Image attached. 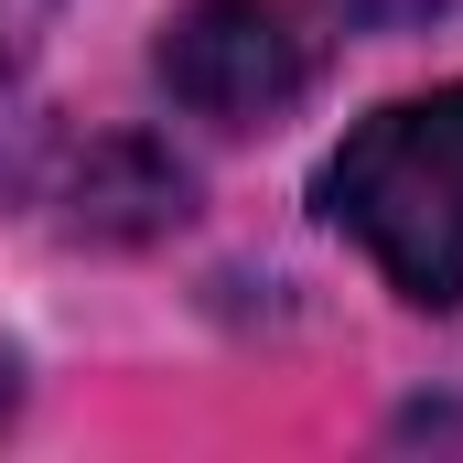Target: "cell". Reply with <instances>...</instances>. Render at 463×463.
<instances>
[{"mask_svg": "<svg viewBox=\"0 0 463 463\" xmlns=\"http://www.w3.org/2000/svg\"><path fill=\"white\" fill-rule=\"evenodd\" d=\"M324 216L388 269L399 302H463V87L399 98L324 162Z\"/></svg>", "mask_w": 463, "mask_h": 463, "instance_id": "obj_1", "label": "cell"}, {"mask_svg": "<svg viewBox=\"0 0 463 463\" xmlns=\"http://www.w3.org/2000/svg\"><path fill=\"white\" fill-rule=\"evenodd\" d=\"M162 87L216 129H269L313 87V33L280 0H184L162 33Z\"/></svg>", "mask_w": 463, "mask_h": 463, "instance_id": "obj_2", "label": "cell"}, {"mask_svg": "<svg viewBox=\"0 0 463 463\" xmlns=\"http://www.w3.org/2000/svg\"><path fill=\"white\" fill-rule=\"evenodd\" d=\"M345 11V33H420V22H442L463 0H335Z\"/></svg>", "mask_w": 463, "mask_h": 463, "instance_id": "obj_3", "label": "cell"}, {"mask_svg": "<svg viewBox=\"0 0 463 463\" xmlns=\"http://www.w3.org/2000/svg\"><path fill=\"white\" fill-rule=\"evenodd\" d=\"M11 410H22V355L0 345V420H11Z\"/></svg>", "mask_w": 463, "mask_h": 463, "instance_id": "obj_4", "label": "cell"}]
</instances>
